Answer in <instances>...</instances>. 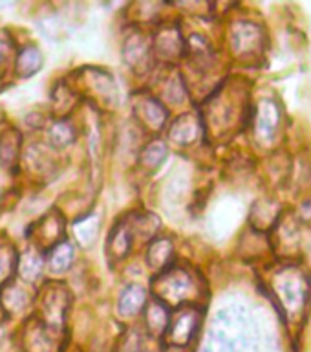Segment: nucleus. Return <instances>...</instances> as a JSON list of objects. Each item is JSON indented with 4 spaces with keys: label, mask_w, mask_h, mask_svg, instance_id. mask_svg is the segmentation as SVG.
Wrapping results in <instances>:
<instances>
[{
    "label": "nucleus",
    "mask_w": 311,
    "mask_h": 352,
    "mask_svg": "<svg viewBox=\"0 0 311 352\" xmlns=\"http://www.w3.org/2000/svg\"><path fill=\"white\" fill-rule=\"evenodd\" d=\"M55 332L57 330L49 329L48 324L37 319L35 323L27 324L24 329V349L26 352H57V343H55Z\"/></svg>",
    "instance_id": "nucleus-8"
},
{
    "label": "nucleus",
    "mask_w": 311,
    "mask_h": 352,
    "mask_svg": "<svg viewBox=\"0 0 311 352\" xmlns=\"http://www.w3.org/2000/svg\"><path fill=\"white\" fill-rule=\"evenodd\" d=\"M134 114L147 131L159 132L167 123V110L150 96H139L134 103Z\"/></svg>",
    "instance_id": "nucleus-6"
},
{
    "label": "nucleus",
    "mask_w": 311,
    "mask_h": 352,
    "mask_svg": "<svg viewBox=\"0 0 311 352\" xmlns=\"http://www.w3.org/2000/svg\"><path fill=\"white\" fill-rule=\"evenodd\" d=\"M150 52H152V46L141 33L130 35L126 38L125 48H123L125 60L134 70H139L141 66H147V59H150Z\"/></svg>",
    "instance_id": "nucleus-10"
},
{
    "label": "nucleus",
    "mask_w": 311,
    "mask_h": 352,
    "mask_svg": "<svg viewBox=\"0 0 311 352\" xmlns=\"http://www.w3.org/2000/svg\"><path fill=\"white\" fill-rule=\"evenodd\" d=\"M16 63V74L21 77H32L35 76L41 66H43V54L38 52L35 46H26L22 50L19 57L15 59Z\"/></svg>",
    "instance_id": "nucleus-19"
},
{
    "label": "nucleus",
    "mask_w": 311,
    "mask_h": 352,
    "mask_svg": "<svg viewBox=\"0 0 311 352\" xmlns=\"http://www.w3.org/2000/svg\"><path fill=\"white\" fill-rule=\"evenodd\" d=\"M11 54H13V44H11L10 38L0 37V77H4L5 72H8Z\"/></svg>",
    "instance_id": "nucleus-27"
},
{
    "label": "nucleus",
    "mask_w": 311,
    "mask_h": 352,
    "mask_svg": "<svg viewBox=\"0 0 311 352\" xmlns=\"http://www.w3.org/2000/svg\"><path fill=\"white\" fill-rule=\"evenodd\" d=\"M154 50L156 54L165 60H174L181 55L183 44H181L180 32L174 26L161 28V32L154 37Z\"/></svg>",
    "instance_id": "nucleus-9"
},
{
    "label": "nucleus",
    "mask_w": 311,
    "mask_h": 352,
    "mask_svg": "<svg viewBox=\"0 0 311 352\" xmlns=\"http://www.w3.org/2000/svg\"><path fill=\"white\" fill-rule=\"evenodd\" d=\"M2 302L8 310H21L26 305V292H22L16 286H10V290L5 292V296L2 297Z\"/></svg>",
    "instance_id": "nucleus-26"
},
{
    "label": "nucleus",
    "mask_w": 311,
    "mask_h": 352,
    "mask_svg": "<svg viewBox=\"0 0 311 352\" xmlns=\"http://www.w3.org/2000/svg\"><path fill=\"white\" fill-rule=\"evenodd\" d=\"M202 324V310H198L192 305H185L176 310L170 318L169 329L165 332L167 343L172 346H185L196 336L198 329Z\"/></svg>",
    "instance_id": "nucleus-3"
},
{
    "label": "nucleus",
    "mask_w": 311,
    "mask_h": 352,
    "mask_svg": "<svg viewBox=\"0 0 311 352\" xmlns=\"http://www.w3.org/2000/svg\"><path fill=\"white\" fill-rule=\"evenodd\" d=\"M154 296L167 308H181L196 297L198 283L191 270L183 266H169L154 280Z\"/></svg>",
    "instance_id": "nucleus-1"
},
{
    "label": "nucleus",
    "mask_w": 311,
    "mask_h": 352,
    "mask_svg": "<svg viewBox=\"0 0 311 352\" xmlns=\"http://www.w3.org/2000/svg\"><path fill=\"white\" fill-rule=\"evenodd\" d=\"M77 241L81 246H92L99 231V219L95 214H90L87 219H81L73 226Z\"/></svg>",
    "instance_id": "nucleus-25"
},
{
    "label": "nucleus",
    "mask_w": 311,
    "mask_h": 352,
    "mask_svg": "<svg viewBox=\"0 0 311 352\" xmlns=\"http://www.w3.org/2000/svg\"><path fill=\"white\" fill-rule=\"evenodd\" d=\"M19 272H21L22 279L30 280V283L37 280L43 274V257L37 252L30 250L19 258Z\"/></svg>",
    "instance_id": "nucleus-22"
},
{
    "label": "nucleus",
    "mask_w": 311,
    "mask_h": 352,
    "mask_svg": "<svg viewBox=\"0 0 311 352\" xmlns=\"http://www.w3.org/2000/svg\"><path fill=\"white\" fill-rule=\"evenodd\" d=\"M19 268V257L11 244H0V286L11 280L15 270Z\"/></svg>",
    "instance_id": "nucleus-23"
},
{
    "label": "nucleus",
    "mask_w": 311,
    "mask_h": 352,
    "mask_svg": "<svg viewBox=\"0 0 311 352\" xmlns=\"http://www.w3.org/2000/svg\"><path fill=\"white\" fill-rule=\"evenodd\" d=\"M132 246V230L128 224H117L115 230L110 233L108 239V255L114 261H121V258L128 255Z\"/></svg>",
    "instance_id": "nucleus-15"
},
{
    "label": "nucleus",
    "mask_w": 311,
    "mask_h": 352,
    "mask_svg": "<svg viewBox=\"0 0 311 352\" xmlns=\"http://www.w3.org/2000/svg\"><path fill=\"white\" fill-rule=\"evenodd\" d=\"M279 107H277L273 101H266V99H264L262 103L258 104L257 116H255V125H257L258 136L264 138V140L273 138V134L277 132V129H279Z\"/></svg>",
    "instance_id": "nucleus-11"
},
{
    "label": "nucleus",
    "mask_w": 311,
    "mask_h": 352,
    "mask_svg": "<svg viewBox=\"0 0 311 352\" xmlns=\"http://www.w3.org/2000/svg\"><path fill=\"white\" fill-rule=\"evenodd\" d=\"M73 257H76V252H73V246L70 242H59L49 253L48 268L54 274H62V272L70 268L71 263H73Z\"/></svg>",
    "instance_id": "nucleus-20"
},
{
    "label": "nucleus",
    "mask_w": 311,
    "mask_h": 352,
    "mask_svg": "<svg viewBox=\"0 0 311 352\" xmlns=\"http://www.w3.org/2000/svg\"><path fill=\"white\" fill-rule=\"evenodd\" d=\"M165 158H167V145H165L161 140H152V142L147 143L145 148L141 151L139 162H141L143 167L156 169Z\"/></svg>",
    "instance_id": "nucleus-24"
},
{
    "label": "nucleus",
    "mask_w": 311,
    "mask_h": 352,
    "mask_svg": "<svg viewBox=\"0 0 311 352\" xmlns=\"http://www.w3.org/2000/svg\"><path fill=\"white\" fill-rule=\"evenodd\" d=\"M200 134V123L194 120V116H181L180 120L174 121V125L170 129L169 136L174 143L180 145H189Z\"/></svg>",
    "instance_id": "nucleus-16"
},
{
    "label": "nucleus",
    "mask_w": 311,
    "mask_h": 352,
    "mask_svg": "<svg viewBox=\"0 0 311 352\" xmlns=\"http://www.w3.org/2000/svg\"><path fill=\"white\" fill-rule=\"evenodd\" d=\"M22 136L15 129H8L0 134V164L4 167H13L21 154Z\"/></svg>",
    "instance_id": "nucleus-14"
},
{
    "label": "nucleus",
    "mask_w": 311,
    "mask_h": 352,
    "mask_svg": "<svg viewBox=\"0 0 311 352\" xmlns=\"http://www.w3.org/2000/svg\"><path fill=\"white\" fill-rule=\"evenodd\" d=\"M271 288L275 296L279 297L282 310L293 319L299 318V314L304 312L308 302L310 285L306 275L295 266H282L271 279Z\"/></svg>",
    "instance_id": "nucleus-2"
},
{
    "label": "nucleus",
    "mask_w": 311,
    "mask_h": 352,
    "mask_svg": "<svg viewBox=\"0 0 311 352\" xmlns=\"http://www.w3.org/2000/svg\"><path fill=\"white\" fill-rule=\"evenodd\" d=\"M264 35L251 22H238L233 30V48L240 57H253L262 50Z\"/></svg>",
    "instance_id": "nucleus-7"
},
{
    "label": "nucleus",
    "mask_w": 311,
    "mask_h": 352,
    "mask_svg": "<svg viewBox=\"0 0 311 352\" xmlns=\"http://www.w3.org/2000/svg\"><path fill=\"white\" fill-rule=\"evenodd\" d=\"M147 329L148 332L156 338L165 336L167 329H169L170 316L169 308L165 307L163 302H159L158 299L147 302Z\"/></svg>",
    "instance_id": "nucleus-12"
},
{
    "label": "nucleus",
    "mask_w": 311,
    "mask_h": 352,
    "mask_svg": "<svg viewBox=\"0 0 311 352\" xmlns=\"http://www.w3.org/2000/svg\"><path fill=\"white\" fill-rule=\"evenodd\" d=\"M43 294V305H41L43 319L41 321L48 324L49 329L60 330L65 323L66 310H68V292L62 285H46Z\"/></svg>",
    "instance_id": "nucleus-4"
},
{
    "label": "nucleus",
    "mask_w": 311,
    "mask_h": 352,
    "mask_svg": "<svg viewBox=\"0 0 311 352\" xmlns=\"http://www.w3.org/2000/svg\"><path fill=\"white\" fill-rule=\"evenodd\" d=\"M76 129L68 121H55L54 125L49 126V143L57 148H65L68 145H71V143L76 142Z\"/></svg>",
    "instance_id": "nucleus-21"
},
{
    "label": "nucleus",
    "mask_w": 311,
    "mask_h": 352,
    "mask_svg": "<svg viewBox=\"0 0 311 352\" xmlns=\"http://www.w3.org/2000/svg\"><path fill=\"white\" fill-rule=\"evenodd\" d=\"M147 290L139 285H130L121 294L117 308H119V314H123V316H134L143 307H147Z\"/></svg>",
    "instance_id": "nucleus-13"
},
{
    "label": "nucleus",
    "mask_w": 311,
    "mask_h": 352,
    "mask_svg": "<svg viewBox=\"0 0 311 352\" xmlns=\"http://www.w3.org/2000/svg\"><path fill=\"white\" fill-rule=\"evenodd\" d=\"M203 352H249V341L240 336L238 324H218L203 346Z\"/></svg>",
    "instance_id": "nucleus-5"
},
{
    "label": "nucleus",
    "mask_w": 311,
    "mask_h": 352,
    "mask_svg": "<svg viewBox=\"0 0 311 352\" xmlns=\"http://www.w3.org/2000/svg\"><path fill=\"white\" fill-rule=\"evenodd\" d=\"M62 230H65V224H62V217H60L57 211H51L49 214H46L41 224H37V239H41V246H46V244H51V242H57L62 235ZM57 246V244H55Z\"/></svg>",
    "instance_id": "nucleus-17"
},
{
    "label": "nucleus",
    "mask_w": 311,
    "mask_h": 352,
    "mask_svg": "<svg viewBox=\"0 0 311 352\" xmlns=\"http://www.w3.org/2000/svg\"><path fill=\"white\" fill-rule=\"evenodd\" d=\"M170 258H172V242L169 239H154L147 252L148 266L158 270L169 268Z\"/></svg>",
    "instance_id": "nucleus-18"
}]
</instances>
